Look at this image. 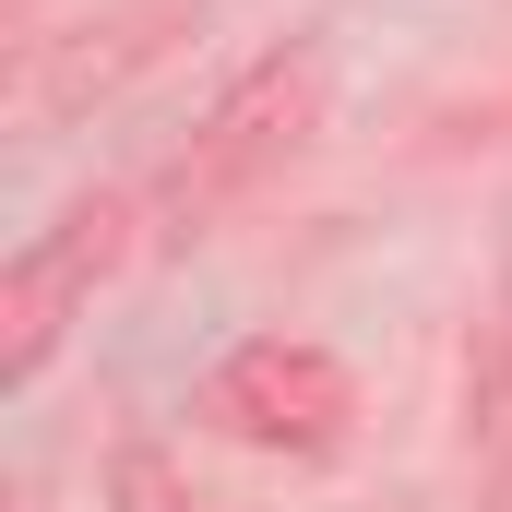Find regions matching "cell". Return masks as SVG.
I'll return each instance as SVG.
<instances>
[{"instance_id":"6da1fadb","label":"cell","mask_w":512,"mask_h":512,"mask_svg":"<svg viewBox=\"0 0 512 512\" xmlns=\"http://www.w3.org/2000/svg\"><path fill=\"white\" fill-rule=\"evenodd\" d=\"M310 120H322V48H274V60H251V72L203 108V131L155 167V191H143L155 227H167V239H203L262 167H286V155L310 143Z\"/></svg>"},{"instance_id":"7a4b0ae2","label":"cell","mask_w":512,"mask_h":512,"mask_svg":"<svg viewBox=\"0 0 512 512\" xmlns=\"http://www.w3.org/2000/svg\"><path fill=\"white\" fill-rule=\"evenodd\" d=\"M203 417H215L227 441H251V453H298V465H310V453H334V441L358 429V382H346V358L310 346V334H251V346L215 358Z\"/></svg>"},{"instance_id":"3957f363","label":"cell","mask_w":512,"mask_h":512,"mask_svg":"<svg viewBox=\"0 0 512 512\" xmlns=\"http://www.w3.org/2000/svg\"><path fill=\"white\" fill-rule=\"evenodd\" d=\"M120 203H72L48 239H24L12 274H0V382H36L48 370V346H60V322L108 286V262H120Z\"/></svg>"}]
</instances>
